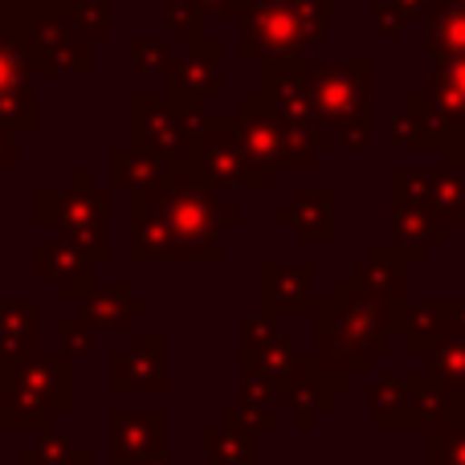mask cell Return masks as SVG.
<instances>
[{
    "instance_id": "1",
    "label": "cell",
    "mask_w": 465,
    "mask_h": 465,
    "mask_svg": "<svg viewBox=\"0 0 465 465\" xmlns=\"http://www.w3.org/2000/svg\"><path fill=\"white\" fill-rule=\"evenodd\" d=\"M135 265L180 262V265H217L225 257L221 232L241 225V209L221 201L217 188L196 180L168 176L163 184L131 193L127 209Z\"/></svg>"
},
{
    "instance_id": "2",
    "label": "cell",
    "mask_w": 465,
    "mask_h": 465,
    "mask_svg": "<svg viewBox=\"0 0 465 465\" xmlns=\"http://www.w3.org/2000/svg\"><path fill=\"white\" fill-rule=\"evenodd\" d=\"M78 404V371L65 351H33L0 368V429L33 433Z\"/></svg>"
},
{
    "instance_id": "3",
    "label": "cell",
    "mask_w": 465,
    "mask_h": 465,
    "mask_svg": "<svg viewBox=\"0 0 465 465\" xmlns=\"http://www.w3.org/2000/svg\"><path fill=\"white\" fill-rule=\"evenodd\" d=\"M306 90L319 123L335 135V152H363L371 114V65L363 57L339 65H319L306 57Z\"/></svg>"
},
{
    "instance_id": "4",
    "label": "cell",
    "mask_w": 465,
    "mask_h": 465,
    "mask_svg": "<svg viewBox=\"0 0 465 465\" xmlns=\"http://www.w3.org/2000/svg\"><path fill=\"white\" fill-rule=\"evenodd\" d=\"M335 0H253L241 5V57L311 54L331 29Z\"/></svg>"
},
{
    "instance_id": "5",
    "label": "cell",
    "mask_w": 465,
    "mask_h": 465,
    "mask_svg": "<svg viewBox=\"0 0 465 465\" xmlns=\"http://www.w3.org/2000/svg\"><path fill=\"white\" fill-rule=\"evenodd\" d=\"M172 176L209 184L217 193L221 188H278L282 184V172L257 163L241 147V139L229 131L225 114H204L193 147L180 160H172Z\"/></svg>"
},
{
    "instance_id": "6",
    "label": "cell",
    "mask_w": 465,
    "mask_h": 465,
    "mask_svg": "<svg viewBox=\"0 0 465 465\" xmlns=\"http://www.w3.org/2000/svg\"><path fill=\"white\" fill-rule=\"evenodd\" d=\"M257 98L270 106V114L290 131L306 139L314 152H335V135L319 123L306 90V54H273L262 57L257 70Z\"/></svg>"
},
{
    "instance_id": "7",
    "label": "cell",
    "mask_w": 465,
    "mask_h": 465,
    "mask_svg": "<svg viewBox=\"0 0 465 465\" xmlns=\"http://www.w3.org/2000/svg\"><path fill=\"white\" fill-rule=\"evenodd\" d=\"M131 114V143L143 147V152L160 155V160H180V155L193 147L196 131L204 123V103L201 98H184V94H135L127 103Z\"/></svg>"
},
{
    "instance_id": "8",
    "label": "cell",
    "mask_w": 465,
    "mask_h": 465,
    "mask_svg": "<svg viewBox=\"0 0 465 465\" xmlns=\"http://www.w3.org/2000/svg\"><path fill=\"white\" fill-rule=\"evenodd\" d=\"M225 123L232 135L241 139V147H245L257 163H265V168H273V172H311L314 160H319V152H314L306 139L290 135L257 94L241 98L237 111L225 114Z\"/></svg>"
},
{
    "instance_id": "9",
    "label": "cell",
    "mask_w": 465,
    "mask_h": 465,
    "mask_svg": "<svg viewBox=\"0 0 465 465\" xmlns=\"http://www.w3.org/2000/svg\"><path fill=\"white\" fill-rule=\"evenodd\" d=\"M114 221V184H94L90 168H74V180L65 188L37 184L33 188V225H90L111 229Z\"/></svg>"
},
{
    "instance_id": "10",
    "label": "cell",
    "mask_w": 465,
    "mask_h": 465,
    "mask_svg": "<svg viewBox=\"0 0 465 465\" xmlns=\"http://www.w3.org/2000/svg\"><path fill=\"white\" fill-rule=\"evenodd\" d=\"M311 319L335 327L339 335H347L355 347H363L371 360L392 351V339L396 335H392V322H388L384 302H371V298H363L360 290H355L351 278H339L335 286H331L327 298H314Z\"/></svg>"
},
{
    "instance_id": "11",
    "label": "cell",
    "mask_w": 465,
    "mask_h": 465,
    "mask_svg": "<svg viewBox=\"0 0 465 465\" xmlns=\"http://www.w3.org/2000/svg\"><path fill=\"white\" fill-rule=\"evenodd\" d=\"M237 363H241V371L265 376L282 388L306 363V351L278 327V319H270V314L257 311V314H245V319H241Z\"/></svg>"
},
{
    "instance_id": "12",
    "label": "cell",
    "mask_w": 465,
    "mask_h": 465,
    "mask_svg": "<svg viewBox=\"0 0 465 465\" xmlns=\"http://www.w3.org/2000/svg\"><path fill=\"white\" fill-rule=\"evenodd\" d=\"M314 262H262L257 265V311L270 319H298L314 306Z\"/></svg>"
},
{
    "instance_id": "13",
    "label": "cell",
    "mask_w": 465,
    "mask_h": 465,
    "mask_svg": "<svg viewBox=\"0 0 465 465\" xmlns=\"http://www.w3.org/2000/svg\"><path fill=\"white\" fill-rule=\"evenodd\" d=\"M351 388H355V376H327V371L311 368V355H306L302 368L282 384V412H290L298 433H311L331 412L335 396L351 392Z\"/></svg>"
},
{
    "instance_id": "14",
    "label": "cell",
    "mask_w": 465,
    "mask_h": 465,
    "mask_svg": "<svg viewBox=\"0 0 465 465\" xmlns=\"http://www.w3.org/2000/svg\"><path fill=\"white\" fill-rule=\"evenodd\" d=\"M114 392H163L168 388V339L127 335V347L111 355Z\"/></svg>"
},
{
    "instance_id": "15",
    "label": "cell",
    "mask_w": 465,
    "mask_h": 465,
    "mask_svg": "<svg viewBox=\"0 0 465 465\" xmlns=\"http://www.w3.org/2000/svg\"><path fill=\"white\" fill-rule=\"evenodd\" d=\"M184 54L172 57L168 65V90L172 94H184V98H209L225 94V78H221V41L217 37H204V33H193L184 37Z\"/></svg>"
},
{
    "instance_id": "16",
    "label": "cell",
    "mask_w": 465,
    "mask_h": 465,
    "mask_svg": "<svg viewBox=\"0 0 465 465\" xmlns=\"http://www.w3.org/2000/svg\"><path fill=\"white\" fill-rule=\"evenodd\" d=\"M147 458H168V412H111V465H135Z\"/></svg>"
},
{
    "instance_id": "17",
    "label": "cell",
    "mask_w": 465,
    "mask_h": 465,
    "mask_svg": "<svg viewBox=\"0 0 465 465\" xmlns=\"http://www.w3.org/2000/svg\"><path fill=\"white\" fill-rule=\"evenodd\" d=\"M78 314L98 331V335H111V339H127L131 327L139 319L152 314V302L139 298L131 290V282H111V286H90L86 294L78 298Z\"/></svg>"
},
{
    "instance_id": "18",
    "label": "cell",
    "mask_w": 465,
    "mask_h": 465,
    "mask_svg": "<svg viewBox=\"0 0 465 465\" xmlns=\"http://www.w3.org/2000/svg\"><path fill=\"white\" fill-rule=\"evenodd\" d=\"M409 265L412 262L392 241H376V245L351 265L347 278H351L355 290H360L363 298H371V302H384V306L409 302Z\"/></svg>"
},
{
    "instance_id": "19",
    "label": "cell",
    "mask_w": 465,
    "mask_h": 465,
    "mask_svg": "<svg viewBox=\"0 0 465 465\" xmlns=\"http://www.w3.org/2000/svg\"><path fill=\"white\" fill-rule=\"evenodd\" d=\"M33 273L41 282H49L57 298H74V302L94 286V262L57 237H45L33 245Z\"/></svg>"
},
{
    "instance_id": "20",
    "label": "cell",
    "mask_w": 465,
    "mask_h": 465,
    "mask_svg": "<svg viewBox=\"0 0 465 465\" xmlns=\"http://www.w3.org/2000/svg\"><path fill=\"white\" fill-rule=\"evenodd\" d=\"M273 225L294 232L298 245H322L335 237V193L327 184H302L294 201L278 209Z\"/></svg>"
},
{
    "instance_id": "21",
    "label": "cell",
    "mask_w": 465,
    "mask_h": 465,
    "mask_svg": "<svg viewBox=\"0 0 465 465\" xmlns=\"http://www.w3.org/2000/svg\"><path fill=\"white\" fill-rule=\"evenodd\" d=\"M445 237H450V229L429 217V209H420V204H388V241L412 265L429 262L433 245H441Z\"/></svg>"
},
{
    "instance_id": "22",
    "label": "cell",
    "mask_w": 465,
    "mask_h": 465,
    "mask_svg": "<svg viewBox=\"0 0 465 465\" xmlns=\"http://www.w3.org/2000/svg\"><path fill=\"white\" fill-rule=\"evenodd\" d=\"M257 429L241 420L237 409H225L213 429H204V458L209 465H262V441Z\"/></svg>"
},
{
    "instance_id": "23",
    "label": "cell",
    "mask_w": 465,
    "mask_h": 465,
    "mask_svg": "<svg viewBox=\"0 0 465 465\" xmlns=\"http://www.w3.org/2000/svg\"><path fill=\"white\" fill-rule=\"evenodd\" d=\"M453 319H458V298H429V302H417V306L409 302V314H404V327H401L404 351L425 360L453 331Z\"/></svg>"
},
{
    "instance_id": "24",
    "label": "cell",
    "mask_w": 465,
    "mask_h": 465,
    "mask_svg": "<svg viewBox=\"0 0 465 465\" xmlns=\"http://www.w3.org/2000/svg\"><path fill=\"white\" fill-rule=\"evenodd\" d=\"M41 343V322L33 298H0V368L33 355Z\"/></svg>"
},
{
    "instance_id": "25",
    "label": "cell",
    "mask_w": 465,
    "mask_h": 465,
    "mask_svg": "<svg viewBox=\"0 0 465 465\" xmlns=\"http://www.w3.org/2000/svg\"><path fill=\"white\" fill-rule=\"evenodd\" d=\"M425 49L433 65L450 62V57H465V5H458V0H429Z\"/></svg>"
},
{
    "instance_id": "26",
    "label": "cell",
    "mask_w": 465,
    "mask_h": 465,
    "mask_svg": "<svg viewBox=\"0 0 465 465\" xmlns=\"http://www.w3.org/2000/svg\"><path fill=\"white\" fill-rule=\"evenodd\" d=\"M306 355H311V368L327 371V376H363L371 368V355L327 322H314V347Z\"/></svg>"
},
{
    "instance_id": "27",
    "label": "cell",
    "mask_w": 465,
    "mask_h": 465,
    "mask_svg": "<svg viewBox=\"0 0 465 465\" xmlns=\"http://www.w3.org/2000/svg\"><path fill=\"white\" fill-rule=\"evenodd\" d=\"M16 465H94V450L74 441V433L57 425L33 429V441L16 450Z\"/></svg>"
},
{
    "instance_id": "28",
    "label": "cell",
    "mask_w": 465,
    "mask_h": 465,
    "mask_svg": "<svg viewBox=\"0 0 465 465\" xmlns=\"http://www.w3.org/2000/svg\"><path fill=\"white\" fill-rule=\"evenodd\" d=\"M172 176V163L160 160V155L143 152V147L127 143L111 152V184L127 188V193H143V188H155Z\"/></svg>"
},
{
    "instance_id": "29",
    "label": "cell",
    "mask_w": 465,
    "mask_h": 465,
    "mask_svg": "<svg viewBox=\"0 0 465 465\" xmlns=\"http://www.w3.org/2000/svg\"><path fill=\"white\" fill-rule=\"evenodd\" d=\"M241 392H237V412L245 425H253L257 433H273L282 425V388L265 376H253V371H241Z\"/></svg>"
},
{
    "instance_id": "30",
    "label": "cell",
    "mask_w": 465,
    "mask_h": 465,
    "mask_svg": "<svg viewBox=\"0 0 465 465\" xmlns=\"http://www.w3.org/2000/svg\"><path fill=\"white\" fill-rule=\"evenodd\" d=\"M404 412H409V429L417 433L445 425V388L429 376V368L404 376Z\"/></svg>"
},
{
    "instance_id": "31",
    "label": "cell",
    "mask_w": 465,
    "mask_h": 465,
    "mask_svg": "<svg viewBox=\"0 0 465 465\" xmlns=\"http://www.w3.org/2000/svg\"><path fill=\"white\" fill-rule=\"evenodd\" d=\"M90 45H94L90 37H78V33H74V37H65L62 45L29 57V65H33V74H41V78H86V74L94 70Z\"/></svg>"
},
{
    "instance_id": "32",
    "label": "cell",
    "mask_w": 465,
    "mask_h": 465,
    "mask_svg": "<svg viewBox=\"0 0 465 465\" xmlns=\"http://www.w3.org/2000/svg\"><path fill=\"white\" fill-rule=\"evenodd\" d=\"M368 425L380 433H396L409 429V412H404V376L401 371H384L368 392Z\"/></svg>"
},
{
    "instance_id": "33",
    "label": "cell",
    "mask_w": 465,
    "mask_h": 465,
    "mask_svg": "<svg viewBox=\"0 0 465 465\" xmlns=\"http://www.w3.org/2000/svg\"><path fill=\"white\" fill-rule=\"evenodd\" d=\"M425 209L445 229H465V163H445L437 172L433 196H429Z\"/></svg>"
},
{
    "instance_id": "34",
    "label": "cell",
    "mask_w": 465,
    "mask_h": 465,
    "mask_svg": "<svg viewBox=\"0 0 465 465\" xmlns=\"http://www.w3.org/2000/svg\"><path fill=\"white\" fill-rule=\"evenodd\" d=\"M425 94L433 98V106L453 123V127H458V123H465V57L437 62Z\"/></svg>"
},
{
    "instance_id": "35",
    "label": "cell",
    "mask_w": 465,
    "mask_h": 465,
    "mask_svg": "<svg viewBox=\"0 0 465 465\" xmlns=\"http://www.w3.org/2000/svg\"><path fill=\"white\" fill-rule=\"evenodd\" d=\"M425 360H429V376H433L445 392H461L465 388V331L453 327Z\"/></svg>"
},
{
    "instance_id": "36",
    "label": "cell",
    "mask_w": 465,
    "mask_h": 465,
    "mask_svg": "<svg viewBox=\"0 0 465 465\" xmlns=\"http://www.w3.org/2000/svg\"><path fill=\"white\" fill-rule=\"evenodd\" d=\"M62 5V16L78 37L103 41L111 37V0H57Z\"/></svg>"
},
{
    "instance_id": "37",
    "label": "cell",
    "mask_w": 465,
    "mask_h": 465,
    "mask_svg": "<svg viewBox=\"0 0 465 465\" xmlns=\"http://www.w3.org/2000/svg\"><path fill=\"white\" fill-rule=\"evenodd\" d=\"M437 184V168H392L388 172V204H420L425 209Z\"/></svg>"
},
{
    "instance_id": "38",
    "label": "cell",
    "mask_w": 465,
    "mask_h": 465,
    "mask_svg": "<svg viewBox=\"0 0 465 465\" xmlns=\"http://www.w3.org/2000/svg\"><path fill=\"white\" fill-rule=\"evenodd\" d=\"M409 114L417 119V131H420V152H441L445 147V139H450V131H453V123L445 119L441 111L433 106V98L420 90V94H412L409 103Z\"/></svg>"
},
{
    "instance_id": "39",
    "label": "cell",
    "mask_w": 465,
    "mask_h": 465,
    "mask_svg": "<svg viewBox=\"0 0 465 465\" xmlns=\"http://www.w3.org/2000/svg\"><path fill=\"white\" fill-rule=\"evenodd\" d=\"M425 465H465V425L425 429Z\"/></svg>"
},
{
    "instance_id": "40",
    "label": "cell",
    "mask_w": 465,
    "mask_h": 465,
    "mask_svg": "<svg viewBox=\"0 0 465 465\" xmlns=\"http://www.w3.org/2000/svg\"><path fill=\"white\" fill-rule=\"evenodd\" d=\"M94 335L98 331L90 327L82 314H57L54 319V339H57V351H65L74 363L82 360V355L94 351Z\"/></svg>"
},
{
    "instance_id": "41",
    "label": "cell",
    "mask_w": 465,
    "mask_h": 465,
    "mask_svg": "<svg viewBox=\"0 0 465 465\" xmlns=\"http://www.w3.org/2000/svg\"><path fill=\"white\" fill-rule=\"evenodd\" d=\"M49 232H54L57 241H65V245H74L78 253H86L94 265H106V262L114 257L106 229H90V225H54Z\"/></svg>"
},
{
    "instance_id": "42",
    "label": "cell",
    "mask_w": 465,
    "mask_h": 465,
    "mask_svg": "<svg viewBox=\"0 0 465 465\" xmlns=\"http://www.w3.org/2000/svg\"><path fill=\"white\" fill-rule=\"evenodd\" d=\"M0 127H8L13 135H33L37 131V98L29 90H13L0 98Z\"/></svg>"
},
{
    "instance_id": "43",
    "label": "cell",
    "mask_w": 465,
    "mask_h": 465,
    "mask_svg": "<svg viewBox=\"0 0 465 465\" xmlns=\"http://www.w3.org/2000/svg\"><path fill=\"white\" fill-rule=\"evenodd\" d=\"M33 86V65L29 54L21 45L0 37V98L13 94V90H29Z\"/></svg>"
},
{
    "instance_id": "44",
    "label": "cell",
    "mask_w": 465,
    "mask_h": 465,
    "mask_svg": "<svg viewBox=\"0 0 465 465\" xmlns=\"http://www.w3.org/2000/svg\"><path fill=\"white\" fill-rule=\"evenodd\" d=\"M172 65V49L163 45L160 37H139L131 41V70L139 78H163Z\"/></svg>"
},
{
    "instance_id": "45",
    "label": "cell",
    "mask_w": 465,
    "mask_h": 465,
    "mask_svg": "<svg viewBox=\"0 0 465 465\" xmlns=\"http://www.w3.org/2000/svg\"><path fill=\"white\" fill-rule=\"evenodd\" d=\"M388 147L420 152V131H417V119L409 114V106H404V111H396L392 123H388Z\"/></svg>"
},
{
    "instance_id": "46",
    "label": "cell",
    "mask_w": 465,
    "mask_h": 465,
    "mask_svg": "<svg viewBox=\"0 0 465 465\" xmlns=\"http://www.w3.org/2000/svg\"><path fill=\"white\" fill-rule=\"evenodd\" d=\"M201 8L193 5V0H172L168 5V29L180 33V37H193V33H201Z\"/></svg>"
},
{
    "instance_id": "47",
    "label": "cell",
    "mask_w": 465,
    "mask_h": 465,
    "mask_svg": "<svg viewBox=\"0 0 465 465\" xmlns=\"http://www.w3.org/2000/svg\"><path fill=\"white\" fill-rule=\"evenodd\" d=\"M371 25H376L380 37H401V33L409 29V16H404L401 8H392L388 0H380V5L371 8Z\"/></svg>"
},
{
    "instance_id": "48",
    "label": "cell",
    "mask_w": 465,
    "mask_h": 465,
    "mask_svg": "<svg viewBox=\"0 0 465 465\" xmlns=\"http://www.w3.org/2000/svg\"><path fill=\"white\" fill-rule=\"evenodd\" d=\"M196 8H201V16H221V21H237L241 5L237 0H193Z\"/></svg>"
},
{
    "instance_id": "49",
    "label": "cell",
    "mask_w": 465,
    "mask_h": 465,
    "mask_svg": "<svg viewBox=\"0 0 465 465\" xmlns=\"http://www.w3.org/2000/svg\"><path fill=\"white\" fill-rule=\"evenodd\" d=\"M16 160H21V152H16V135L8 127H0V176H5V172H13Z\"/></svg>"
},
{
    "instance_id": "50",
    "label": "cell",
    "mask_w": 465,
    "mask_h": 465,
    "mask_svg": "<svg viewBox=\"0 0 465 465\" xmlns=\"http://www.w3.org/2000/svg\"><path fill=\"white\" fill-rule=\"evenodd\" d=\"M441 152H445V163H465V123H458V127L450 131Z\"/></svg>"
},
{
    "instance_id": "51",
    "label": "cell",
    "mask_w": 465,
    "mask_h": 465,
    "mask_svg": "<svg viewBox=\"0 0 465 465\" xmlns=\"http://www.w3.org/2000/svg\"><path fill=\"white\" fill-rule=\"evenodd\" d=\"M445 425H465V388L445 392Z\"/></svg>"
},
{
    "instance_id": "52",
    "label": "cell",
    "mask_w": 465,
    "mask_h": 465,
    "mask_svg": "<svg viewBox=\"0 0 465 465\" xmlns=\"http://www.w3.org/2000/svg\"><path fill=\"white\" fill-rule=\"evenodd\" d=\"M388 5H392V8H401V13H404V16H409V21H412V16H425L429 0H388Z\"/></svg>"
},
{
    "instance_id": "53",
    "label": "cell",
    "mask_w": 465,
    "mask_h": 465,
    "mask_svg": "<svg viewBox=\"0 0 465 465\" xmlns=\"http://www.w3.org/2000/svg\"><path fill=\"white\" fill-rule=\"evenodd\" d=\"M453 327L465 331V298H458V319H453Z\"/></svg>"
},
{
    "instance_id": "54",
    "label": "cell",
    "mask_w": 465,
    "mask_h": 465,
    "mask_svg": "<svg viewBox=\"0 0 465 465\" xmlns=\"http://www.w3.org/2000/svg\"><path fill=\"white\" fill-rule=\"evenodd\" d=\"M458 5H465V0H458Z\"/></svg>"
},
{
    "instance_id": "55",
    "label": "cell",
    "mask_w": 465,
    "mask_h": 465,
    "mask_svg": "<svg viewBox=\"0 0 465 465\" xmlns=\"http://www.w3.org/2000/svg\"><path fill=\"white\" fill-rule=\"evenodd\" d=\"M0 465H5V461H0Z\"/></svg>"
},
{
    "instance_id": "56",
    "label": "cell",
    "mask_w": 465,
    "mask_h": 465,
    "mask_svg": "<svg viewBox=\"0 0 465 465\" xmlns=\"http://www.w3.org/2000/svg\"><path fill=\"white\" fill-rule=\"evenodd\" d=\"M163 465H168V461H163Z\"/></svg>"
}]
</instances>
